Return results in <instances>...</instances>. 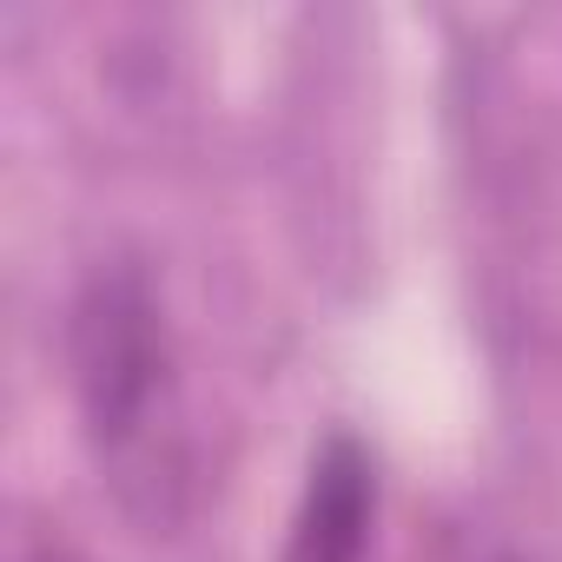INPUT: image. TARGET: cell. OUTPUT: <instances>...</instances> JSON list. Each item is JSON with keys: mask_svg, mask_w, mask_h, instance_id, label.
I'll return each mask as SVG.
<instances>
[{"mask_svg": "<svg viewBox=\"0 0 562 562\" xmlns=\"http://www.w3.org/2000/svg\"><path fill=\"white\" fill-rule=\"evenodd\" d=\"M34 562H80V555H67V549H41Z\"/></svg>", "mask_w": 562, "mask_h": 562, "instance_id": "obj_3", "label": "cell"}, {"mask_svg": "<svg viewBox=\"0 0 562 562\" xmlns=\"http://www.w3.org/2000/svg\"><path fill=\"white\" fill-rule=\"evenodd\" d=\"M496 562H522V555H496Z\"/></svg>", "mask_w": 562, "mask_h": 562, "instance_id": "obj_4", "label": "cell"}, {"mask_svg": "<svg viewBox=\"0 0 562 562\" xmlns=\"http://www.w3.org/2000/svg\"><path fill=\"white\" fill-rule=\"evenodd\" d=\"M371 542H378V463L364 437L331 430L312 450L278 562H371Z\"/></svg>", "mask_w": 562, "mask_h": 562, "instance_id": "obj_2", "label": "cell"}, {"mask_svg": "<svg viewBox=\"0 0 562 562\" xmlns=\"http://www.w3.org/2000/svg\"><path fill=\"white\" fill-rule=\"evenodd\" d=\"M67 371L100 483L146 536H166L186 509V417L166 299L139 258L87 271L67 312Z\"/></svg>", "mask_w": 562, "mask_h": 562, "instance_id": "obj_1", "label": "cell"}]
</instances>
